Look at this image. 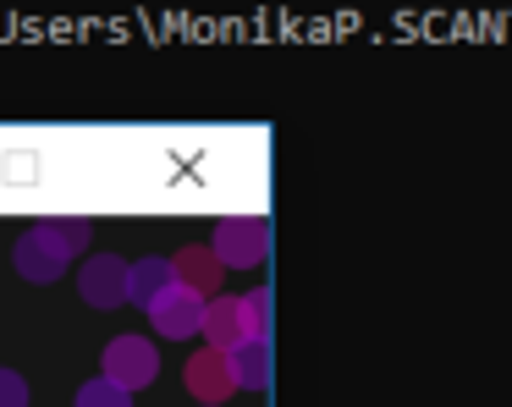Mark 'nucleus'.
<instances>
[{"mask_svg": "<svg viewBox=\"0 0 512 407\" xmlns=\"http://www.w3.org/2000/svg\"><path fill=\"white\" fill-rule=\"evenodd\" d=\"M204 336H210L215 352H232L248 341V325H243V297H210L204 303Z\"/></svg>", "mask_w": 512, "mask_h": 407, "instance_id": "7", "label": "nucleus"}, {"mask_svg": "<svg viewBox=\"0 0 512 407\" xmlns=\"http://www.w3.org/2000/svg\"><path fill=\"white\" fill-rule=\"evenodd\" d=\"M243 325H248V341H270V292L254 286L243 297Z\"/></svg>", "mask_w": 512, "mask_h": 407, "instance_id": "12", "label": "nucleus"}, {"mask_svg": "<svg viewBox=\"0 0 512 407\" xmlns=\"http://www.w3.org/2000/svg\"><path fill=\"white\" fill-rule=\"evenodd\" d=\"M78 292H83V303H94V308L127 303V264L116 259V253L89 259V264H83V275H78Z\"/></svg>", "mask_w": 512, "mask_h": 407, "instance_id": "3", "label": "nucleus"}, {"mask_svg": "<svg viewBox=\"0 0 512 407\" xmlns=\"http://www.w3.org/2000/svg\"><path fill=\"white\" fill-rule=\"evenodd\" d=\"M78 407H133V396H127L122 385H111V380L100 374V380H89V385L78 391Z\"/></svg>", "mask_w": 512, "mask_h": 407, "instance_id": "13", "label": "nucleus"}, {"mask_svg": "<svg viewBox=\"0 0 512 407\" xmlns=\"http://www.w3.org/2000/svg\"><path fill=\"white\" fill-rule=\"evenodd\" d=\"M89 231L94 226H89V220H78V215H50V220H34V226H28V237H39L50 253H56V259H72V253L89 242Z\"/></svg>", "mask_w": 512, "mask_h": 407, "instance_id": "9", "label": "nucleus"}, {"mask_svg": "<svg viewBox=\"0 0 512 407\" xmlns=\"http://www.w3.org/2000/svg\"><path fill=\"white\" fill-rule=\"evenodd\" d=\"M270 253V220L265 215H226L215 220V259L232 264V270H248Z\"/></svg>", "mask_w": 512, "mask_h": 407, "instance_id": "1", "label": "nucleus"}, {"mask_svg": "<svg viewBox=\"0 0 512 407\" xmlns=\"http://www.w3.org/2000/svg\"><path fill=\"white\" fill-rule=\"evenodd\" d=\"M171 286H177L171 259H138V264H127V297H133L138 308H155Z\"/></svg>", "mask_w": 512, "mask_h": 407, "instance_id": "8", "label": "nucleus"}, {"mask_svg": "<svg viewBox=\"0 0 512 407\" xmlns=\"http://www.w3.org/2000/svg\"><path fill=\"white\" fill-rule=\"evenodd\" d=\"M188 391L199 396V407H221L226 396L237 391V380H232V363H226V352L204 347L199 358L188 363Z\"/></svg>", "mask_w": 512, "mask_h": 407, "instance_id": "4", "label": "nucleus"}, {"mask_svg": "<svg viewBox=\"0 0 512 407\" xmlns=\"http://www.w3.org/2000/svg\"><path fill=\"white\" fill-rule=\"evenodd\" d=\"M12 264L28 275V281H56V275L67 270V259H56V253H50L39 237H23V242H17V248H12Z\"/></svg>", "mask_w": 512, "mask_h": 407, "instance_id": "11", "label": "nucleus"}, {"mask_svg": "<svg viewBox=\"0 0 512 407\" xmlns=\"http://www.w3.org/2000/svg\"><path fill=\"white\" fill-rule=\"evenodd\" d=\"M221 270H226V264L215 259V248H182L177 259H171V275H177V286L199 292L204 303H210V297H221Z\"/></svg>", "mask_w": 512, "mask_h": 407, "instance_id": "6", "label": "nucleus"}, {"mask_svg": "<svg viewBox=\"0 0 512 407\" xmlns=\"http://www.w3.org/2000/svg\"><path fill=\"white\" fill-rule=\"evenodd\" d=\"M155 374H160L155 341H144V336H116L111 347H105V380L122 385L127 396H133L138 385H149Z\"/></svg>", "mask_w": 512, "mask_h": 407, "instance_id": "2", "label": "nucleus"}, {"mask_svg": "<svg viewBox=\"0 0 512 407\" xmlns=\"http://www.w3.org/2000/svg\"><path fill=\"white\" fill-rule=\"evenodd\" d=\"M149 319H155L160 336H177L182 341V336H193V330L204 325V297L188 292V286H171V292L149 308Z\"/></svg>", "mask_w": 512, "mask_h": 407, "instance_id": "5", "label": "nucleus"}, {"mask_svg": "<svg viewBox=\"0 0 512 407\" xmlns=\"http://www.w3.org/2000/svg\"><path fill=\"white\" fill-rule=\"evenodd\" d=\"M226 363H232L237 391H265L270 385V341H243V347L226 352Z\"/></svg>", "mask_w": 512, "mask_h": 407, "instance_id": "10", "label": "nucleus"}, {"mask_svg": "<svg viewBox=\"0 0 512 407\" xmlns=\"http://www.w3.org/2000/svg\"><path fill=\"white\" fill-rule=\"evenodd\" d=\"M0 407H28V380L17 369H0Z\"/></svg>", "mask_w": 512, "mask_h": 407, "instance_id": "14", "label": "nucleus"}]
</instances>
